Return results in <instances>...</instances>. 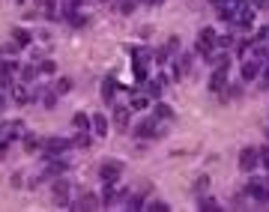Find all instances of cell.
<instances>
[{
  "instance_id": "23",
  "label": "cell",
  "mask_w": 269,
  "mask_h": 212,
  "mask_svg": "<svg viewBox=\"0 0 269 212\" xmlns=\"http://www.w3.org/2000/svg\"><path fill=\"white\" fill-rule=\"evenodd\" d=\"M216 45L228 51V48H234V45H237V39H234V33H225V36H216Z\"/></svg>"
},
{
  "instance_id": "30",
  "label": "cell",
  "mask_w": 269,
  "mask_h": 212,
  "mask_svg": "<svg viewBox=\"0 0 269 212\" xmlns=\"http://www.w3.org/2000/svg\"><path fill=\"white\" fill-rule=\"evenodd\" d=\"M198 39H204V42H213V45H216V30H213V27H204V30L198 33Z\"/></svg>"
},
{
  "instance_id": "24",
  "label": "cell",
  "mask_w": 269,
  "mask_h": 212,
  "mask_svg": "<svg viewBox=\"0 0 269 212\" xmlns=\"http://www.w3.org/2000/svg\"><path fill=\"white\" fill-rule=\"evenodd\" d=\"M213 48H216V45H213V42H204V39H198V45H195V51H198L201 57H213Z\"/></svg>"
},
{
  "instance_id": "10",
  "label": "cell",
  "mask_w": 269,
  "mask_h": 212,
  "mask_svg": "<svg viewBox=\"0 0 269 212\" xmlns=\"http://www.w3.org/2000/svg\"><path fill=\"white\" fill-rule=\"evenodd\" d=\"M54 204L63 210H69V183L63 180V177H57V183H54Z\"/></svg>"
},
{
  "instance_id": "39",
  "label": "cell",
  "mask_w": 269,
  "mask_h": 212,
  "mask_svg": "<svg viewBox=\"0 0 269 212\" xmlns=\"http://www.w3.org/2000/svg\"><path fill=\"white\" fill-rule=\"evenodd\" d=\"M258 153H261V165H264V168L269 171V144H267V147H261Z\"/></svg>"
},
{
  "instance_id": "31",
  "label": "cell",
  "mask_w": 269,
  "mask_h": 212,
  "mask_svg": "<svg viewBox=\"0 0 269 212\" xmlns=\"http://www.w3.org/2000/svg\"><path fill=\"white\" fill-rule=\"evenodd\" d=\"M18 72H21V78H24V81H33V78L39 75V69H36V66H24V69H18Z\"/></svg>"
},
{
  "instance_id": "41",
  "label": "cell",
  "mask_w": 269,
  "mask_h": 212,
  "mask_svg": "<svg viewBox=\"0 0 269 212\" xmlns=\"http://www.w3.org/2000/svg\"><path fill=\"white\" fill-rule=\"evenodd\" d=\"M144 3H150V6H162L165 0H144Z\"/></svg>"
},
{
  "instance_id": "6",
  "label": "cell",
  "mask_w": 269,
  "mask_h": 212,
  "mask_svg": "<svg viewBox=\"0 0 269 212\" xmlns=\"http://www.w3.org/2000/svg\"><path fill=\"white\" fill-rule=\"evenodd\" d=\"M261 72H264V60H258V57L243 60V69H240L243 81H258V78H261Z\"/></svg>"
},
{
  "instance_id": "2",
  "label": "cell",
  "mask_w": 269,
  "mask_h": 212,
  "mask_svg": "<svg viewBox=\"0 0 269 212\" xmlns=\"http://www.w3.org/2000/svg\"><path fill=\"white\" fill-rule=\"evenodd\" d=\"M135 138L156 141V138H165V135H162V126H159V120H156V117H150V120H141V123L135 126Z\"/></svg>"
},
{
  "instance_id": "13",
  "label": "cell",
  "mask_w": 269,
  "mask_h": 212,
  "mask_svg": "<svg viewBox=\"0 0 269 212\" xmlns=\"http://www.w3.org/2000/svg\"><path fill=\"white\" fill-rule=\"evenodd\" d=\"M39 6H42V15L48 18V21H60V15H57V0H36Z\"/></svg>"
},
{
  "instance_id": "19",
  "label": "cell",
  "mask_w": 269,
  "mask_h": 212,
  "mask_svg": "<svg viewBox=\"0 0 269 212\" xmlns=\"http://www.w3.org/2000/svg\"><path fill=\"white\" fill-rule=\"evenodd\" d=\"M132 72H135V81H138V84L147 81V63H144V60H135V63H132Z\"/></svg>"
},
{
  "instance_id": "32",
  "label": "cell",
  "mask_w": 269,
  "mask_h": 212,
  "mask_svg": "<svg viewBox=\"0 0 269 212\" xmlns=\"http://www.w3.org/2000/svg\"><path fill=\"white\" fill-rule=\"evenodd\" d=\"M12 99H15L18 105H27V99H30V96H27V93H24L21 87H12Z\"/></svg>"
},
{
  "instance_id": "43",
  "label": "cell",
  "mask_w": 269,
  "mask_h": 212,
  "mask_svg": "<svg viewBox=\"0 0 269 212\" xmlns=\"http://www.w3.org/2000/svg\"><path fill=\"white\" fill-rule=\"evenodd\" d=\"M3 105H6V99H3V96H0V111H3Z\"/></svg>"
},
{
  "instance_id": "40",
  "label": "cell",
  "mask_w": 269,
  "mask_h": 212,
  "mask_svg": "<svg viewBox=\"0 0 269 212\" xmlns=\"http://www.w3.org/2000/svg\"><path fill=\"white\" fill-rule=\"evenodd\" d=\"M249 6H255V9H269V0H249Z\"/></svg>"
},
{
  "instance_id": "20",
  "label": "cell",
  "mask_w": 269,
  "mask_h": 212,
  "mask_svg": "<svg viewBox=\"0 0 269 212\" xmlns=\"http://www.w3.org/2000/svg\"><path fill=\"white\" fill-rule=\"evenodd\" d=\"M126 210L129 212L144 210V198H141V195H129V198H126Z\"/></svg>"
},
{
  "instance_id": "7",
  "label": "cell",
  "mask_w": 269,
  "mask_h": 212,
  "mask_svg": "<svg viewBox=\"0 0 269 212\" xmlns=\"http://www.w3.org/2000/svg\"><path fill=\"white\" fill-rule=\"evenodd\" d=\"M111 117H114V126H117L120 132H126V129H129V120H132V108H129V105H114V108H111Z\"/></svg>"
},
{
  "instance_id": "9",
  "label": "cell",
  "mask_w": 269,
  "mask_h": 212,
  "mask_svg": "<svg viewBox=\"0 0 269 212\" xmlns=\"http://www.w3.org/2000/svg\"><path fill=\"white\" fill-rule=\"evenodd\" d=\"M228 87V66H216L210 78V93H222Z\"/></svg>"
},
{
  "instance_id": "44",
  "label": "cell",
  "mask_w": 269,
  "mask_h": 212,
  "mask_svg": "<svg viewBox=\"0 0 269 212\" xmlns=\"http://www.w3.org/2000/svg\"><path fill=\"white\" fill-rule=\"evenodd\" d=\"M210 3H216V6H219V3H222V0H210Z\"/></svg>"
},
{
  "instance_id": "36",
  "label": "cell",
  "mask_w": 269,
  "mask_h": 212,
  "mask_svg": "<svg viewBox=\"0 0 269 212\" xmlns=\"http://www.w3.org/2000/svg\"><path fill=\"white\" fill-rule=\"evenodd\" d=\"M261 90H269V60L264 63V72H261Z\"/></svg>"
},
{
  "instance_id": "5",
  "label": "cell",
  "mask_w": 269,
  "mask_h": 212,
  "mask_svg": "<svg viewBox=\"0 0 269 212\" xmlns=\"http://www.w3.org/2000/svg\"><path fill=\"white\" fill-rule=\"evenodd\" d=\"M123 171H126L123 162H102V165H99V180H102V183H117V180L123 177Z\"/></svg>"
},
{
  "instance_id": "1",
  "label": "cell",
  "mask_w": 269,
  "mask_h": 212,
  "mask_svg": "<svg viewBox=\"0 0 269 212\" xmlns=\"http://www.w3.org/2000/svg\"><path fill=\"white\" fill-rule=\"evenodd\" d=\"M246 195H249L255 204H269V180L252 177V180L246 183Z\"/></svg>"
},
{
  "instance_id": "27",
  "label": "cell",
  "mask_w": 269,
  "mask_h": 212,
  "mask_svg": "<svg viewBox=\"0 0 269 212\" xmlns=\"http://www.w3.org/2000/svg\"><path fill=\"white\" fill-rule=\"evenodd\" d=\"M36 69H39L42 75H54V72H57V63H54V60H42V63H36Z\"/></svg>"
},
{
  "instance_id": "38",
  "label": "cell",
  "mask_w": 269,
  "mask_h": 212,
  "mask_svg": "<svg viewBox=\"0 0 269 212\" xmlns=\"http://www.w3.org/2000/svg\"><path fill=\"white\" fill-rule=\"evenodd\" d=\"M153 60H156L159 66H165V60H168V48H159V51L153 54Z\"/></svg>"
},
{
  "instance_id": "14",
  "label": "cell",
  "mask_w": 269,
  "mask_h": 212,
  "mask_svg": "<svg viewBox=\"0 0 269 212\" xmlns=\"http://www.w3.org/2000/svg\"><path fill=\"white\" fill-rule=\"evenodd\" d=\"M153 117H156V120H174V108L165 105V102H156V105H153Z\"/></svg>"
},
{
  "instance_id": "35",
  "label": "cell",
  "mask_w": 269,
  "mask_h": 212,
  "mask_svg": "<svg viewBox=\"0 0 269 212\" xmlns=\"http://www.w3.org/2000/svg\"><path fill=\"white\" fill-rule=\"evenodd\" d=\"M195 192H198V195H204V192H210V177H201V180L195 183Z\"/></svg>"
},
{
  "instance_id": "42",
  "label": "cell",
  "mask_w": 269,
  "mask_h": 212,
  "mask_svg": "<svg viewBox=\"0 0 269 212\" xmlns=\"http://www.w3.org/2000/svg\"><path fill=\"white\" fill-rule=\"evenodd\" d=\"M6 147H9V144H6V141H0V156L6 153Z\"/></svg>"
},
{
  "instance_id": "25",
  "label": "cell",
  "mask_w": 269,
  "mask_h": 212,
  "mask_svg": "<svg viewBox=\"0 0 269 212\" xmlns=\"http://www.w3.org/2000/svg\"><path fill=\"white\" fill-rule=\"evenodd\" d=\"M207 60H210V66L216 69V66H228V63H231V54H228V51H222V54H216V57H207Z\"/></svg>"
},
{
  "instance_id": "22",
  "label": "cell",
  "mask_w": 269,
  "mask_h": 212,
  "mask_svg": "<svg viewBox=\"0 0 269 212\" xmlns=\"http://www.w3.org/2000/svg\"><path fill=\"white\" fill-rule=\"evenodd\" d=\"M198 210H201V212H219L222 207H219L213 198H201V201H198Z\"/></svg>"
},
{
  "instance_id": "28",
  "label": "cell",
  "mask_w": 269,
  "mask_h": 212,
  "mask_svg": "<svg viewBox=\"0 0 269 212\" xmlns=\"http://www.w3.org/2000/svg\"><path fill=\"white\" fill-rule=\"evenodd\" d=\"M132 111H144V108H150V99L147 96H132V105H129Z\"/></svg>"
},
{
  "instance_id": "34",
  "label": "cell",
  "mask_w": 269,
  "mask_h": 212,
  "mask_svg": "<svg viewBox=\"0 0 269 212\" xmlns=\"http://www.w3.org/2000/svg\"><path fill=\"white\" fill-rule=\"evenodd\" d=\"M144 210H150V212H171V207L165 204V201H153L150 207H144Z\"/></svg>"
},
{
  "instance_id": "4",
  "label": "cell",
  "mask_w": 269,
  "mask_h": 212,
  "mask_svg": "<svg viewBox=\"0 0 269 212\" xmlns=\"http://www.w3.org/2000/svg\"><path fill=\"white\" fill-rule=\"evenodd\" d=\"M258 165H261L258 147H243V150H240V171H243V174H255Z\"/></svg>"
},
{
  "instance_id": "21",
  "label": "cell",
  "mask_w": 269,
  "mask_h": 212,
  "mask_svg": "<svg viewBox=\"0 0 269 212\" xmlns=\"http://www.w3.org/2000/svg\"><path fill=\"white\" fill-rule=\"evenodd\" d=\"M72 141H75V147H78V150H90V144H93V141H90V135H87V129H81V132H78V138H72Z\"/></svg>"
},
{
  "instance_id": "15",
  "label": "cell",
  "mask_w": 269,
  "mask_h": 212,
  "mask_svg": "<svg viewBox=\"0 0 269 212\" xmlns=\"http://www.w3.org/2000/svg\"><path fill=\"white\" fill-rule=\"evenodd\" d=\"M12 39H15V45H18V48H30V42H33V36H30V33L24 30V27H15Z\"/></svg>"
},
{
  "instance_id": "45",
  "label": "cell",
  "mask_w": 269,
  "mask_h": 212,
  "mask_svg": "<svg viewBox=\"0 0 269 212\" xmlns=\"http://www.w3.org/2000/svg\"><path fill=\"white\" fill-rule=\"evenodd\" d=\"M0 135H3V126H0Z\"/></svg>"
},
{
  "instance_id": "26",
  "label": "cell",
  "mask_w": 269,
  "mask_h": 212,
  "mask_svg": "<svg viewBox=\"0 0 269 212\" xmlns=\"http://www.w3.org/2000/svg\"><path fill=\"white\" fill-rule=\"evenodd\" d=\"M54 90H57L60 96H66V93L72 90V78H57V81H54Z\"/></svg>"
},
{
  "instance_id": "11",
  "label": "cell",
  "mask_w": 269,
  "mask_h": 212,
  "mask_svg": "<svg viewBox=\"0 0 269 212\" xmlns=\"http://www.w3.org/2000/svg\"><path fill=\"white\" fill-rule=\"evenodd\" d=\"M57 96H60L57 90H45V87H39V90H36V99H42V105H45L48 111H54V108H57Z\"/></svg>"
},
{
  "instance_id": "29",
  "label": "cell",
  "mask_w": 269,
  "mask_h": 212,
  "mask_svg": "<svg viewBox=\"0 0 269 212\" xmlns=\"http://www.w3.org/2000/svg\"><path fill=\"white\" fill-rule=\"evenodd\" d=\"M24 150H27V153H36V150H42V141L27 135V138H24Z\"/></svg>"
},
{
  "instance_id": "12",
  "label": "cell",
  "mask_w": 269,
  "mask_h": 212,
  "mask_svg": "<svg viewBox=\"0 0 269 212\" xmlns=\"http://www.w3.org/2000/svg\"><path fill=\"white\" fill-rule=\"evenodd\" d=\"M114 96H117V81L114 78H105L102 81V99H105V105H114Z\"/></svg>"
},
{
  "instance_id": "33",
  "label": "cell",
  "mask_w": 269,
  "mask_h": 212,
  "mask_svg": "<svg viewBox=\"0 0 269 212\" xmlns=\"http://www.w3.org/2000/svg\"><path fill=\"white\" fill-rule=\"evenodd\" d=\"M135 6H138V0H120V12H123V15H132Z\"/></svg>"
},
{
  "instance_id": "37",
  "label": "cell",
  "mask_w": 269,
  "mask_h": 212,
  "mask_svg": "<svg viewBox=\"0 0 269 212\" xmlns=\"http://www.w3.org/2000/svg\"><path fill=\"white\" fill-rule=\"evenodd\" d=\"M168 54H180V36H171L168 39Z\"/></svg>"
},
{
  "instance_id": "18",
  "label": "cell",
  "mask_w": 269,
  "mask_h": 212,
  "mask_svg": "<svg viewBox=\"0 0 269 212\" xmlns=\"http://www.w3.org/2000/svg\"><path fill=\"white\" fill-rule=\"evenodd\" d=\"M72 126H75L78 132H81V129H90V126H93V117H87L84 111H78V114L72 117Z\"/></svg>"
},
{
  "instance_id": "17",
  "label": "cell",
  "mask_w": 269,
  "mask_h": 212,
  "mask_svg": "<svg viewBox=\"0 0 269 212\" xmlns=\"http://www.w3.org/2000/svg\"><path fill=\"white\" fill-rule=\"evenodd\" d=\"M99 201H102V207H108V210H111V204L117 201V192H114V183H105V189H102V198H99Z\"/></svg>"
},
{
  "instance_id": "16",
  "label": "cell",
  "mask_w": 269,
  "mask_h": 212,
  "mask_svg": "<svg viewBox=\"0 0 269 212\" xmlns=\"http://www.w3.org/2000/svg\"><path fill=\"white\" fill-rule=\"evenodd\" d=\"M93 132H96L99 138L108 135V117H105V114H96V117H93Z\"/></svg>"
},
{
  "instance_id": "8",
  "label": "cell",
  "mask_w": 269,
  "mask_h": 212,
  "mask_svg": "<svg viewBox=\"0 0 269 212\" xmlns=\"http://www.w3.org/2000/svg\"><path fill=\"white\" fill-rule=\"evenodd\" d=\"M69 210H78V212H93V210H102V201H99L96 195H90V192H87V195H81V198H78V201H75V204H72Z\"/></svg>"
},
{
  "instance_id": "3",
  "label": "cell",
  "mask_w": 269,
  "mask_h": 212,
  "mask_svg": "<svg viewBox=\"0 0 269 212\" xmlns=\"http://www.w3.org/2000/svg\"><path fill=\"white\" fill-rule=\"evenodd\" d=\"M72 147H75L72 138H45V141H42V153H45V156H63V153L72 150Z\"/></svg>"
}]
</instances>
